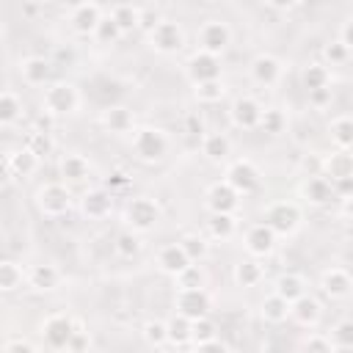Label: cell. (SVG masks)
I'll return each mask as SVG.
<instances>
[{
    "mask_svg": "<svg viewBox=\"0 0 353 353\" xmlns=\"http://www.w3.org/2000/svg\"><path fill=\"white\" fill-rule=\"evenodd\" d=\"M72 201H74V196H72V190H69L66 182H47V185H41L36 190V207L47 218L66 215L72 210Z\"/></svg>",
    "mask_w": 353,
    "mask_h": 353,
    "instance_id": "3957f363",
    "label": "cell"
},
{
    "mask_svg": "<svg viewBox=\"0 0 353 353\" xmlns=\"http://www.w3.org/2000/svg\"><path fill=\"white\" fill-rule=\"evenodd\" d=\"M204 287V273L199 270V265H190L185 273L176 276V290H196Z\"/></svg>",
    "mask_w": 353,
    "mask_h": 353,
    "instance_id": "681fc988",
    "label": "cell"
},
{
    "mask_svg": "<svg viewBox=\"0 0 353 353\" xmlns=\"http://www.w3.org/2000/svg\"><path fill=\"white\" fill-rule=\"evenodd\" d=\"M342 212H345V215H347V218H350V221H353V196H350V199H345V201H342Z\"/></svg>",
    "mask_w": 353,
    "mask_h": 353,
    "instance_id": "6125c7cd",
    "label": "cell"
},
{
    "mask_svg": "<svg viewBox=\"0 0 353 353\" xmlns=\"http://www.w3.org/2000/svg\"><path fill=\"white\" fill-rule=\"evenodd\" d=\"M259 179H262V174H259L256 163L248 160V157H237V160H232V163L226 165V174H223V182H229L240 196L254 193V190L259 188Z\"/></svg>",
    "mask_w": 353,
    "mask_h": 353,
    "instance_id": "9c48e42d",
    "label": "cell"
},
{
    "mask_svg": "<svg viewBox=\"0 0 353 353\" xmlns=\"http://www.w3.org/2000/svg\"><path fill=\"white\" fill-rule=\"evenodd\" d=\"M28 149L41 160V157H47V154H52V149H55V141H52V135L50 132H41V130H33L30 135H28Z\"/></svg>",
    "mask_w": 353,
    "mask_h": 353,
    "instance_id": "7bdbcfd3",
    "label": "cell"
},
{
    "mask_svg": "<svg viewBox=\"0 0 353 353\" xmlns=\"http://www.w3.org/2000/svg\"><path fill=\"white\" fill-rule=\"evenodd\" d=\"M339 41L353 52V17H347V19L342 22V28H339Z\"/></svg>",
    "mask_w": 353,
    "mask_h": 353,
    "instance_id": "6f0895ef",
    "label": "cell"
},
{
    "mask_svg": "<svg viewBox=\"0 0 353 353\" xmlns=\"http://www.w3.org/2000/svg\"><path fill=\"white\" fill-rule=\"evenodd\" d=\"M301 171L306 174V179H309V176H323V157H317V154H303V157H301Z\"/></svg>",
    "mask_w": 353,
    "mask_h": 353,
    "instance_id": "816d5d0a",
    "label": "cell"
},
{
    "mask_svg": "<svg viewBox=\"0 0 353 353\" xmlns=\"http://www.w3.org/2000/svg\"><path fill=\"white\" fill-rule=\"evenodd\" d=\"M113 210V193L108 188H91L80 196V212L91 221H99V218H108Z\"/></svg>",
    "mask_w": 353,
    "mask_h": 353,
    "instance_id": "9a60e30c",
    "label": "cell"
},
{
    "mask_svg": "<svg viewBox=\"0 0 353 353\" xmlns=\"http://www.w3.org/2000/svg\"><path fill=\"white\" fill-rule=\"evenodd\" d=\"M301 199H306L312 207H325L334 199V185L325 176H309L301 182Z\"/></svg>",
    "mask_w": 353,
    "mask_h": 353,
    "instance_id": "7402d4cb",
    "label": "cell"
},
{
    "mask_svg": "<svg viewBox=\"0 0 353 353\" xmlns=\"http://www.w3.org/2000/svg\"><path fill=\"white\" fill-rule=\"evenodd\" d=\"M22 116V99L14 94V91H3L0 94V124L3 127H11L17 119Z\"/></svg>",
    "mask_w": 353,
    "mask_h": 353,
    "instance_id": "8d00e7d4",
    "label": "cell"
},
{
    "mask_svg": "<svg viewBox=\"0 0 353 353\" xmlns=\"http://www.w3.org/2000/svg\"><path fill=\"white\" fill-rule=\"evenodd\" d=\"M41 108L50 116H72L80 108V91H77V85L74 83H66V80L47 85V91L41 97Z\"/></svg>",
    "mask_w": 353,
    "mask_h": 353,
    "instance_id": "7a4b0ae2",
    "label": "cell"
},
{
    "mask_svg": "<svg viewBox=\"0 0 353 353\" xmlns=\"http://www.w3.org/2000/svg\"><path fill=\"white\" fill-rule=\"evenodd\" d=\"M334 196H339L342 201H345V199H350V196H353V176L334 182Z\"/></svg>",
    "mask_w": 353,
    "mask_h": 353,
    "instance_id": "680465c9",
    "label": "cell"
},
{
    "mask_svg": "<svg viewBox=\"0 0 353 353\" xmlns=\"http://www.w3.org/2000/svg\"><path fill=\"white\" fill-rule=\"evenodd\" d=\"M204 201H207V210L210 212H232L234 215V210L240 204V193L229 182H215V185L207 188Z\"/></svg>",
    "mask_w": 353,
    "mask_h": 353,
    "instance_id": "2e32d148",
    "label": "cell"
},
{
    "mask_svg": "<svg viewBox=\"0 0 353 353\" xmlns=\"http://www.w3.org/2000/svg\"><path fill=\"white\" fill-rule=\"evenodd\" d=\"M262 110L265 108L254 97H237L232 102V108H229V119H232V124L237 130H254L262 121Z\"/></svg>",
    "mask_w": 353,
    "mask_h": 353,
    "instance_id": "5bb4252c",
    "label": "cell"
},
{
    "mask_svg": "<svg viewBox=\"0 0 353 353\" xmlns=\"http://www.w3.org/2000/svg\"><path fill=\"white\" fill-rule=\"evenodd\" d=\"M301 80H303V88H306V94L309 91H317V88H328L331 85V72H328V66L325 63H309L306 69H303V74H301Z\"/></svg>",
    "mask_w": 353,
    "mask_h": 353,
    "instance_id": "d590c367",
    "label": "cell"
},
{
    "mask_svg": "<svg viewBox=\"0 0 353 353\" xmlns=\"http://www.w3.org/2000/svg\"><path fill=\"white\" fill-rule=\"evenodd\" d=\"M243 245L254 259H265L276 248V232L268 223H254V226H248V232L243 237Z\"/></svg>",
    "mask_w": 353,
    "mask_h": 353,
    "instance_id": "4fadbf2b",
    "label": "cell"
},
{
    "mask_svg": "<svg viewBox=\"0 0 353 353\" xmlns=\"http://www.w3.org/2000/svg\"><path fill=\"white\" fill-rule=\"evenodd\" d=\"M323 55H325V61L334 66V63H345V61L350 58V50L336 39V41H331V44L323 47Z\"/></svg>",
    "mask_w": 353,
    "mask_h": 353,
    "instance_id": "f907efd6",
    "label": "cell"
},
{
    "mask_svg": "<svg viewBox=\"0 0 353 353\" xmlns=\"http://www.w3.org/2000/svg\"><path fill=\"white\" fill-rule=\"evenodd\" d=\"M179 245H182V251L188 254V259L196 265V262H201L207 254H210V243L204 240V237H199V234H185L182 240H179Z\"/></svg>",
    "mask_w": 353,
    "mask_h": 353,
    "instance_id": "f35d334b",
    "label": "cell"
},
{
    "mask_svg": "<svg viewBox=\"0 0 353 353\" xmlns=\"http://www.w3.org/2000/svg\"><path fill=\"white\" fill-rule=\"evenodd\" d=\"M193 353H229V347L221 342V339H212V342H204V345H196Z\"/></svg>",
    "mask_w": 353,
    "mask_h": 353,
    "instance_id": "91938a15",
    "label": "cell"
},
{
    "mask_svg": "<svg viewBox=\"0 0 353 353\" xmlns=\"http://www.w3.org/2000/svg\"><path fill=\"white\" fill-rule=\"evenodd\" d=\"M328 135H331L336 149L353 152V116H336L328 124Z\"/></svg>",
    "mask_w": 353,
    "mask_h": 353,
    "instance_id": "1f68e13d",
    "label": "cell"
},
{
    "mask_svg": "<svg viewBox=\"0 0 353 353\" xmlns=\"http://www.w3.org/2000/svg\"><path fill=\"white\" fill-rule=\"evenodd\" d=\"M281 77V61L270 52H259L251 61V80L259 85H276Z\"/></svg>",
    "mask_w": 353,
    "mask_h": 353,
    "instance_id": "d6986e66",
    "label": "cell"
},
{
    "mask_svg": "<svg viewBox=\"0 0 353 353\" xmlns=\"http://www.w3.org/2000/svg\"><path fill=\"white\" fill-rule=\"evenodd\" d=\"M185 72H188L193 85H201V83H210V80H221V58L199 50V52H193L188 58Z\"/></svg>",
    "mask_w": 353,
    "mask_h": 353,
    "instance_id": "8fae6325",
    "label": "cell"
},
{
    "mask_svg": "<svg viewBox=\"0 0 353 353\" xmlns=\"http://www.w3.org/2000/svg\"><path fill=\"white\" fill-rule=\"evenodd\" d=\"M25 281L39 292H50V290H55L61 284V270L55 265H50V262H39V265H30Z\"/></svg>",
    "mask_w": 353,
    "mask_h": 353,
    "instance_id": "484cf974",
    "label": "cell"
},
{
    "mask_svg": "<svg viewBox=\"0 0 353 353\" xmlns=\"http://www.w3.org/2000/svg\"><path fill=\"white\" fill-rule=\"evenodd\" d=\"M303 353H336V345L331 342V336L309 334V336L303 339Z\"/></svg>",
    "mask_w": 353,
    "mask_h": 353,
    "instance_id": "7dc6e473",
    "label": "cell"
},
{
    "mask_svg": "<svg viewBox=\"0 0 353 353\" xmlns=\"http://www.w3.org/2000/svg\"><path fill=\"white\" fill-rule=\"evenodd\" d=\"M320 290H323L328 298H334V301L347 298L350 290H353V276H350L345 268H328V270H323V276H320Z\"/></svg>",
    "mask_w": 353,
    "mask_h": 353,
    "instance_id": "e0dca14e",
    "label": "cell"
},
{
    "mask_svg": "<svg viewBox=\"0 0 353 353\" xmlns=\"http://www.w3.org/2000/svg\"><path fill=\"white\" fill-rule=\"evenodd\" d=\"M323 176L334 185L339 179H347L353 176V152H345V149H334L331 154L323 157Z\"/></svg>",
    "mask_w": 353,
    "mask_h": 353,
    "instance_id": "ac0fdd59",
    "label": "cell"
},
{
    "mask_svg": "<svg viewBox=\"0 0 353 353\" xmlns=\"http://www.w3.org/2000/svg\"><path fill=\"white\" fill-rule=\"evenodd\" d=\"M232 276H234V284H237V287H256V284L265 279V270H262V265L251 256V259H240V262L234 265Z\"/></svg>",
    "mask_w": 353,
    "mask_h": 353,
    "instance_id": "f546056e",
    "label": "cell"
},
{
    "mask_svg": "<svg viewBox=\"0 0 353 353\" xmlns=\"http://www.w3.org/2000/svg\"><path fill=\"white\" fill-rule=\"evenodd\" d=\"M193 262L188 259V254L182 251V245L179 243H171V245H163L160 251H157V268L163 270V273H168V276H179V273H185L188 268H190Z\"/></svg>",
    "mask_w": 353,
    "mask_h": 353,
    "instance_id": "ffe728a7",
    "label": "cell"
},
{
    "mask_svg": "<svg viewBox=\"0 0 353 353\" xmlns=\"http://www.w3.org/2000/svg\"><path fill=\"white\" fill-rule=\"evenodd\" d=\"M174 309L176 314L188 317V320H201V317H210V309H212V295L207 292V287H196V290H176L174 295Z\"/></svg>",
    "mask_w": 353,
    "mask_h": 353,
    "instance_id": "52a82bcc",
    "label": "cell"
},
{
    "mask_svg": "<svg viewBox=\"0 0 353 353\" xmlns=\"http://www.w3.org/2000/svg\"><path fill=\"white\" fill-rule=\"evenodd\" d=\"M110 17H113V22L121 28V33H130V30L141 28V6L119 3V6L110 8Z\"/></svg>",
    "mask_w": 353,
    "mask_h": 353,
    "instance_id": "836d02e7",
    "label": "cell"
},
{
    "mask_svg": "<svg viewBox=\"0 0 353 353\" xmlns=\"http://www.w3.org/2000/svg\"><path fill=\"white\" fill-rule=\"evenodd\" d=\"M201 154L210 160V163H226L229 154H232V141L229 135L223 132H210L201 138Z\"/></svg>",
    "mask_w": 353,
    "mask_h": 353,
    "instance_id": "4316f807",
    "label": "cell"
},
{
    "mask_svg": "<svg viewBox=\"0 0 353 353\" xmlns=\"http://www.w3.org/2000/svg\"><path fill=\"white\" fill-rule=\"evenodd\" d=\"M149 36V47L157 52V55H174L185 47V30L179 22L174 19H163L154 30L146 33Z\"/></svg>",
    "mask_w": 353,
    "mask_h": 353,
    "instance_id": "ba28073f",
    "label": "cell"
},
{
    "mask_svg": "<svg viewBox=\"0 0 353 353\" xmlns=\"http://www.w3.org/2000/svg\"><path fill=\"white\" fill-rule=\"evenodd\" d=\"M229 44H232V28L223 19H207L199 28V50L201 52H210L218 58Z\"/></svg>",
    "mask_w": 353,
    "mask_h": 353,
    "instance_id": "30bf717a",
    "label": "cell"
},
{
    "mask_svg": "<svg viewBox=\"0 0 353 353\" xmlns=\"http://www.w3.org/2000/svg\"><path fill=\"white\" fill-rule=\"evenodd\" d=\"M3 353H39V347H36L33 342H28V339L17 336V339H8V342H6Z\"/></svg>",
    "mask_w": 353,
    "mask_h": 353,
    "instance_id": "11a10c76",
    "label": "cell"
},
{
    "mask_svg": "<svg viewBox=\"0 0 353 353\" xmlns=\"http://www.w3.org/2000/svg\"><path fill=\"white\" fill-rule=\"evenodd\" d=\"M91 174V163L83 154H66L61 160V176L66 185H77Z\"/></svg>",
    "mask_w": 353,
    "mask_h": 353,
    "instance_id": "f1b7e54d",
    "label": "cell"
},
{
    "mask_svg": "<svg viewBox=\"0 0 353 353\" xmlns=\"http://www.w3.org/2000/svg\"><path fill=\"white\" fill-rule=\"evenodd\" d=\"M77 323L66 314V312H55L50 314L44 323H41V336H44V345L52 347V350H66L72 336L77 334Z\"/></svg>",
    "mask_w": 353,
    "mask_h": 353,
    "instance_id": "8992f818",
    "label": "cell"
},
{
    "mask_svg": "<svg viewBox=\"0 0 353 353\" xmlns=\"http://www.w3.org/2000/svg\"><path fill=\"white\" fill-rule=\"evenodd\" d=\"M22 279H28V273H22V268L14 259L0 262V290L3 292H14L17 287H22Z\"/></svg>",
    "mask_w": 353,
    "mask_h": 353,
    "instance_id": "74e56055",
    "label": "cell"
},
{
    "mask_svg": "<svg viewBox=\"0 0 353 353\" xmlns=\"http://www.w3.org/2000/svg\"><path fill=\"white\" fill-rule=\"evenodd\" d=\"M160 215H163L160 204L154 199H149V196H135L124 207V223H127V229H132L138 234L141 232H152L157 226Z\"/></svg>",
    "mask_w": 353,
    "mask_h": 353,
    "instance_id": "277c9868",
    "label": "cell"
},
{
    "mask_svg": "<svg viewBox=\"0 0 353 353\" xmlns=\"http://www.w3.org/2000/svg\"><path fill=\"white\" fill-rule=\"evenodd\" d=\"M215 323L210 320V317H201V320H196L193 323V345H204V342H212V339H218L215 336Z\"/></svg>",
    "mask_w": 353,
    "mask_h": 353,
    "instance_id": "c3c4849f",
    "label": "cell"
},
{
    "mask_svg": "<svg viewBox=\"0 0 353 353\" xmlns=\"http://www.w3.org/2000/svg\"><path fill=\"white\" fill-rule=\"evenodd\" d=\"M331 342L336 345V350H353V320H339L331 328Z\"/></svg>",
    "mask_w": 353,
    "mask_h": 353,
    "instance_id": "f6af8a7d",
    "label": "cell"
},
{
    "mask_svg": "<svg viewBox=\"0 0 353 353\" xmlns=\"http://www.w3.org/2000/svg\"><path fill=\"white\" fill-rule=\"evenodd\" d=\"M259 314H262L265 323L279 325V323H284V320L290 317V303H287L284 298H279L276 292H270V295L262 298V303H259Z\"/></svg>",
    "mask_w": 353,
    "mask_h": 353,
    "instance_id": "4dcf8cb0",
    "label": "cell"
},
{
    "mask_svg": "<svg viewBox=\"0 0 353 353\" xmlns=\"http://www.w3.org/2000/svg\"><path fill=\"white\" fill-rule=\"evenodd\" d=\"M320 314H323V306H320V301L312 298L309 292H306L303 298H298L295 303H290V317H292L298 325H303V328H314V325L320 323Z\"/></svg>",
    "mask_w": 353,
    "mask_h": 353,
    "instance_id": "603a6c76",
    "label": "cell"
},
{
    "mask_svg": "<svg viewBox=\"0 0 353 353\" xmlns=\"http://www.w3.org/2000/svg\"><path fill=\"white\" fill-rule=\"evenodd\" d=\"M207 232H210V237H215V240H229V237H234V232H237V218H234L232 212H210Z\"/></svg>",
    "mask_w": 353,
    "mask_h": 353,
    "instance_id": "d6a6232c",
    "label": "cell"
},
{
    "mask_svg": "<svg viewBox=\"0 0 353 353\" xmlns=\"http://www.w3.org/2000/svg\"><path fill=\"white\" fill-rule=\"evenodd\" d=\"M36 168H39V157H36L28 146H22V149L6 154V171H8L11 176H17V179H28Z\"/></svg>",
    "mask_w": 353,
    "mask_h": 353,
    "instance_id": "d4e9b609",
    "label": "cell"
},
{
    "mask_svg": "<svg viewBox=\"0 0 353 353\" xmlns=\"http://www.w3.org/2000/svg\"><path fill=\"white\" fill-rule=\"evenodd\" d=\"M259 127H262L268 135H281V132L287 130V116H284V110H279V108H265Z\"/></svg>",
    "mask_w": 353,
    "mask_h": 353,
    "instance_id": "ab89813d",
    "label": "cell"
},
{
    "mask_svg": "<svg viewBox=\"0 0 353 353\" xmlns=\"http://www.w3.org/2000/svg\"><path fill=\"white\" fill-rule=\"evenodd\" d=\"M143 339H146L152 347L168 345V323H165V320H149V323L143 325Z\"/></svg>",
    "mask_w": 353,
    "mask_h": 353,
    "instance_id": "ee69618b",
    "label": "cell"
},
{
    "mask_svg": "<svg viewBox=\"0 0 353 353\" xmlns=\"http://www.w3.org/2000/svg\"><path fill=\"white\" fill-rule=\"evenodd\" d=\"M165 323H168V345L182 347V345L193 342V320H188V317H182V314H174V317L165 320Z\"/></svg>",
    "mask_w": 353,
    "mask_h": 353,
    "instance_id": "e575fe53",
    "label": "cell"
},
{
    "mask_svg": "<svg viewBox=\"0 0 353 353\" xmlns=\"http://www.w3.org/2000/svg\"><path fill=\"white\" fill-rule=\"evenodd\" d=\"M301 221H303V212H301V207L295 201H273V204H268L265 218H262V223H268L276 232V237L295 234Z\"/></svg>",
    "mask_w": 353,
    "mask_h": 353,
    "instance_id": "5b68a950",
    "label": "cell"
},
{
    "mask_svg": "<svg viewBox=\"0 0 353 353\" xmlns=\"http://www.w3.org/2000/svg\"><path fill=\"white\" fill-rule=\"evenodd\" d=\"M85 350H88V334H85L83 328H77V334L72 336V342H69L66 353H85Z\"/></svg>",
    "mask_w": 353,
    "mask_h": 353,
    "instance_id": "9f6ffc18",
    "label": "cell"
},
{
    "mask_svg": "<svg viewBox=\"0 0 353 353\" xmlns=\"http://www.w3.org/2000/svg\"><path fill=\"white\" fill-rule=\"evenodd\" d=\"M168 135L160 127H138L132 132V152L141 163H160L168 154Z\"/></svg>",
    "mask_w": 353,
    "mask_h": 353,
    "instance_id": "6da1fadb",
    "label": "cell"
},
{
    "mask_svg": "<svg viewBox=\"0 0 353 353\" xmlns=\"http://www.w3.org/2000/svg\"><path fill=\"white\" fill-rule=\"evenodd\" d=\"M193 94H196V99H199V102L212 105V102H221V99H223L226 85H223V80H210V83L196 85V88H193Z\"/></svg>",
    "mask_w": 353,
    "mask_h": 353,
    "instance_id": "60d3db41",
    "label": "cell"
},
{
    "mask_svg": "<svg viewBox=\"0 0 353 353\" xmlns=\"http://www.w3.org/2000/svg\"><path fill=\"white\" fill-rule=\"evenodd\" d=\"M273 292L279 298H284L287 303H295L298 298L306 295V279L301 273H281L276 279V284H273Z\"/></svg>",
    "mask_w": 353,
    "mask_h": 353,
    "instance_id": "83f0119b",
    "label": "cell"
},
{
    "mask_svg": "<svg viewBox=\"0 0 353 353\" xmlns=\"http://www.w3.org/2000/svg\"><path fill=\"white\" fill-rule=\"evenodd\" d=\"M102 124H105V130L113 132V135L135 132V116H132V110L124 108V105H113V108H108V110L102 113Z\"/></svg>",
    "mask_w": 353,
    "mask_h": 353,
    "instance_id": "cb8c5ba5",
    "label": "cell"
},
{
    "mask_svg": "<svg viewBox=\"0 0 353 353\" xmlns=\"http://www.w3.org/2000/svg\"><path fill=\"white\" fill-rule=\"evenodd\" d=\"M121 36H124V33H121V28L113 22L110 14H105V19L99 22V28H97V33H94V39H97L99 44H116Z\"/></svg>",
    "mask_w": 353,
    "mask_h": 353,
    "instance_id": "bcb514c9",
    "label": "cell"
},
{
    "mask_svg": "<svg viewBox=\"0 0 353 353\" xmlns=\"http://www.w3.org/2000/svg\"><path fill=\"white\" fill-rule=\"evenodd\" d=\"M116 254L124 256V259L138 256V254H141V237H138V232H132V229L121 232V234L116 237Z\"/></svg>",
    "mask_w": 353,
    "mask_h": 353,
    "instance_id": "b9f144b4",
    "label": "cell"
},
{
    "mask_svg": "<svg viewBox=\"0 0 353 353\" xmlns=\"http://www.w3.org/2000/svg\"><path fill=\"white\" fill-rule=\"evenodd\" d=\"M127 185V174L124 171H113L110 176H108V182H105V188L113 193V188H124Z\"/></svg>",
    "mask_w": 353,
    "mask_h": 353,
    "instance_id": "94428289",
    "label": "cell"
},
{
    "mask_svg": "<svg viewBox=\"0 0 353 353\" xmlns=\"http://www.w3.org/2000/svg\"><path fill=\"white\" fill-rule=\"evenodd\" d=\"M160 22H163V17H160L157 8H152V6H143V8H141V28H143L146 33L154 30Z\"/></svg>",
    "mask_w": 353,
    "mask_h": 353,
    "instance_id": "f5cc1de1",
    "label": "cell"
},
{
    "mask_svg": "<svg viewBox=\"0 0 353 353\" xmlns=\"http://www.w3.org/2000/svg\"><path fill=\"white\" fill-rule=\"evenodd\" d=\"M19 74H22V80L28 85H44L52 77V63L44 55H28L19 63Z\"/></svg>",
    "mask_w": 353,
    "mask_h": 353,
    "instance_id": "44dd1931",
    "label": "cell"
},
{
    "mask_svg": "<svg viewBox=\"0 0 353 353\" xmlns=\"http://www.w3.org/2000/svg\"><path fill=\"white\" fill-rule=\"evenodd\" d=\"M102 19H105V14H102V6H97V3H77L69 11V22L77 36H94Z\"/></svg>",
    "mask_w": 353,
    "mask_h": 353,
    "instance_id": "7c38bea8",
    "label": "cell"
},
{
    "mask_svg": "<svg viewBox=\"0 0 353 353\" xmlns=\"http://www.w3.org/2000/svg\"><path fill=\"white\" fill-rule=\"evenodd\" d=\"M331 99H334V91H331V85L328 88H317V91H309V105L312 108H328L331 105Z\"/></svg>",
    "mask_w": 353,
    "mask_h": 353,
    "instance_id": "db71d44e",
    "label": "cell"
}]
</instances>
